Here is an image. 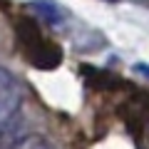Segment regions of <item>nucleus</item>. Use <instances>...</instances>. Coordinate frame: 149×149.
I'll list each match as a JSON object with an SVG mask.
<instances>
[{"label": "nucleus", "mask_w": 149, "mask_h": 149, "mask_svg": "<svg viewBox=\"0 0 149 149\" xmlns=\"http://www.w3.org/2000/svg\"><path fill=\"white\" fill-rule=\"evenodd\" d=\"M0 149H55V147L42 134L25 132V122L20 114H10L5 122H0Z\"/></svg>", "instance_id": "1"}, {"label": "nucleus", "mask_w": 149, "mask_h": 149, "mask_svg": "<svg viewBox=\"0 0 149 149\" xmlns=\"http://www.w3.org/2000/svg\"><path fill=\"white\" fill-rule=\"evenodd\" d=\"M17 100H20V82L10 70L0 67V122H5L10 117V112L15 109Z\"/></svg>", "instance_id": "2"}, {"label": "nucleus", "mask_w": 149, "mask_h": 149, "mask_svg": "<svg viewBox=\"0 0 149 149\" xmlns=\"http://www.w3.org/2000/svg\"><path fill=\"white\" fill-rule=\"evenodd\" d=\"M35 10H40V13H42V17H45V20H50V22L62 20V10H60L55 3H35Z\"/></svg>", "instance_id": "3"}]
</instances>
